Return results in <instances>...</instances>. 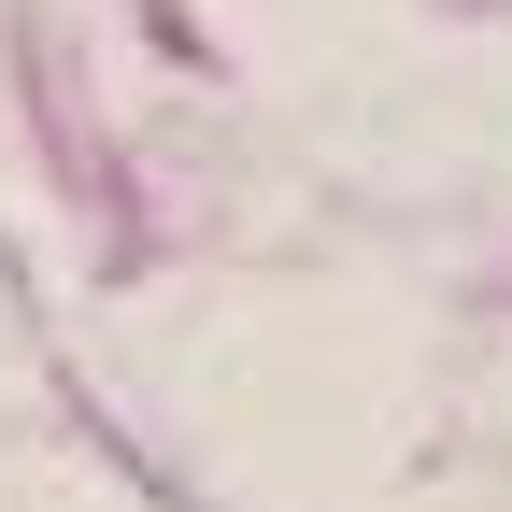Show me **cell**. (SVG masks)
Wrapping results in <instances>:
<instances>
[]
</instances>
